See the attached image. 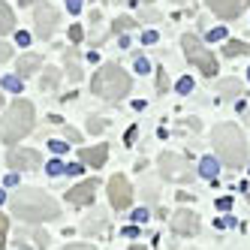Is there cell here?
Segmentation results:
<instances>
[{"label": "cell", "mask_w": 250, "mask_h": 250, "mask_svg": "<svg viewBox=\"0 0 250 250\" xmlns=\"http://www.w3.org/2000/svg\"><path fill=\"white\" fill-rule=\"evenodd\" d=\"M87 130H91V133H103V130H105V121H100V118H91V124H87Z\"/></svg>", "instance_id": "d4e9b609"}, {"label": "cell", "mask_w": 250, "mask_h": 250, "mask_svg": "<svg viewBox=\"0 0 250 250\" xmlns=\"http://www.w3.org/2000/svg\"><path fill=\"white\" fill-rule=\"evenodd\" d=\"M12 214L15 217H21L27 223H40V220H55L61 214V205L51 199V196H45L42 190H19L12 193Z\"/></svg>", "instance_id": "6da1fadb"}, {"label": "cell", "mask_w": 250, "mask_h": 250, "mask_svg": "<svg viewBox=\"0 0 250 250\" xmlns=\"http://www.w3.org/2000/svg\"><path fill=\"white\" fill-rule=\"evenodd\" d=\"M211 12H217L220 19H238L241 9L250 6V0H208Z\"/></svg>", "instance_id": "8fae6325"}, {"label": "cell", "mask_w": 250, "mask_h": 250, "mask_svg": "<svg viewBox=\"0 0 250 250\" xmlns=\"http://www.w3.org/2000/svg\"><path fill=\"white\" fill-rule=\"evenodd\" d=\"M9 58H12V45L9 42H0V63L9 61Z\"/></svg>", "instance_id": "4316f807"}, {"label": "cell", "mask_w": 250, "mask_h": 250, "mask_svg": "<svg viewBox=\"0 0 250 250\" xmlns=\"http://www.w3.org/2000/svg\"><path fill=\"white\" fill-rule=\"evenodd\" d=\"M0 202H3V190H0Z\"/></svg>", "instance_id": "b9f144b4"}, {"label": "cell", "mask_w": 250, "mask_h": 250, "mask_svg": "<svg viewBox=\"0 0 250 250\" xmlns=\"http://www.w3.org/2000/svg\"><path fill=\"white\" fill-rule=\"evenodd\" d=\"M21 3H33V0H21Z\"/></svg>", "instance_id": "7bdbcfd3"}, {"label": "cell", "mask_w": 250, "mask_h": 250, "mask_svg": "<svg viewBox=\"0 0 250 250\" xmlns=\"http://www.w3.org/2000/svg\"><path fill=\"white\" fill-rule=\"evenodd\" d=\"M61 172H66V166L61 160H48V175H61Z\"/></svg>", "instance_id": "603a6c76"}, {"label": "cell", "mask_w": 250, "mask_h": 250, "mask_svg": "<svg viewBox=\"0 0 250 250\" xmlns=\"http://www.w3.org/2000/svg\"><path fill=\"white\" fill-rule=\"evenodd\" d=\"M58 27V9L48 6V3H40L37 6V37L40 40H48Z\"/></svg>", "instance_id": "ba28073f"}, {"label": "cell", "mask_w": 250, "mask_h": 250, "mask_svg": "<svg viewBox=\"0 0 250 250\" xmlns=\"http://www.w3.org/2000/svg\"><path fill=\"white\" fill-rule=\"evenodd\" d=\"M94 193H97V181H94V178H87V181L76 184L73 190L66 193V202H69V205H76V208L91 205V202H94Z\"/></svg>", "instance_id": "30bf717a"}, {"label": "cell", "mask_w": 250, "mask_h": 250, "mask_svg": "<svg viewBox=\"0 0 250 250\" xmlns=\"http://www.w3.org/2000/svg\"><path fill=\"white\" fill-rule=\"evenodd\" d=\"M124 235H127V238H136V235H139V229H136V226H130V229H124Z\"/></svg>", "instance_id": "ab89813d"}, {"label": "cell", "mask_w": 250, "mask_h": 250, "mask_svg": "<svg viewBox=\"0 0 250 250\" xmlns=\"http://www.w3.org/2000/svg\"><path fill=\"white\" fill-rule=\"evenodd\" d=\"M226 58H235V55H250V45L247 42H238V40H229L226 48H223Z\"/></svg>", "instance_id": "e0dca14e"}, {"label": "cell", "mask_w": 250, "mask_h": 250, "mask_svg": "<svg viewBox=\"0 0 250 250\" xmlns=\"http://www.w3.org/2000/svg\"><path fill=\"white\" fill-rule=\"evenodd\" d=\"M130 27H133V19H127V15H121L115 21V30H130Z\"/></svg>", "instance_id": "484cf974"}, {"label": "cell", "mask_w": 250, "mask_h": 250, "mask_svg": "<svg viewBox=\"0 0 250 250\" xmlns=\"http://www.w3.org/2000/svg\"><path fill=\"white\" fill-rule=\"evenodd\" d=\"M247 79H250V69H247Z\"/></svg>", "instance_id": "f6af8a7d"}, {"label": "cell", "mask_w": 250, "mask_h": 250, "mask_svg": "<svg viewBox=\"0 0 250 250\" xmlns=\"http://www.w3.org/2000/svg\"><path fill=\"white\" fill-rule=\"evenodd\" d=\"M157 87H160V91H166V73L157 76Z\"/></svg>", "instance_id": "74e56055"}, {"label": "cell", "mask_w": 250, "mask_h": 250, "mask_svg": "<svg viewBox=\"0 0 250 250\" xmlns=\"http://www.w3.org/2000/svg\"><path fill=\"white\" fill-rule=\"evenodd\" d=\"M66 139H69V142H82V136H79L76 130H66Z\"/></svg>", "instance_id": "f35d334b"}, {"label": "cell", "mask_w": 250, "mask_h": 250, "mask_svg": "<svg viewBox=\"0 0 250 250\" xmlns=\"http://www.w3.org/2000/svg\"><path fill=\"white\" fill-rule=\"evenodd\" d=\"M6 163H9V169H37L40 166V151H9Z\"/></svg>", "instance_id": "7c38bea8"}, {"label": "cell", "mask_w": 250, "mask_h": 250, "mask_svg": "<svg viewBox=\"0 0 250 250\" xmlns=\"http://www.w3.org/2000/svg\"><path fill=\"white\" fill-rule=\"evenodd\" d=\"M0 105H3V97H0Z\"/></svg>", "instance_id": "ee69618b"}, {"label": "cell", "mask_w": 250, "mask_h": 250, "mask_svg": "<svg viewBox=\"0 0 250 250\" xmlns=\"http://www.w3.org/2000/svg\"><path fill=\"white\" fill-rule=\"evenodd\" d=\"M33 130V105L27 100H15L3 121H0V139L6 142V145H15L19 139H24L27 133Z\"/></svg>", "instance_id": "277c9868"}, {"label": "cell", "mask_w": 250, "mask_h": 250, "mask_svg": "<svg viewBox=\"0 0 250 250\" xmlns=\"http://www.w3.org/2000/svg\"><path fill=\"white\" fill-rule=\"evenodd\" d=\"M208 37H211V40H223V37H226V30H223V27H214Z\"/></svg>", "instance_id": "d6a6232c"}, {"label": "cell", "mask_w": 250, "mask_h": 250, "mask_svg": "<svg viewBox=\"0 0 250 250\" xmlns=\"http://www.w3.org/2000/svg\"><path fill=\"white\" fill-rule=\"evenodd\" d=\"M63 250H94L91 244H69V247H63Z\"/></svg>", "instance_id": "8d00e7d4"}, {"label": "cell", "mask_w": 250, "mask_h": 250, "mask_svg": "<svg viewBox=\"0 0 250 250\" xmlns=\"http://www.w3.org/2000/svg\"><path fill=\"white\" fill-rule=\"evenodd\" d=\"M199 175L208 178V181H214V178H217V160H214V157H202L199 160Z\"/></svg>", "instance_id": "2e32d148"}, {"label": "cell", "mask_w": 250, "mask_h": 250, "mask_svg": "<svg viewBox=\"0 0 250 250\" xmlns=\"http://www.w3.org/2000/svg\"><path fill=\"white\" fill-rule=\"evenodd\" d=\"M136 69H139V73H142V76H145V73H148V69H151V63H148L145 58H139V61H136Z\"/></svg>", "instance_id": "f546056e"}, {"label": "cell", "mask_w": 250, "mask_h": 250, "mask_svg": "<svg viewBox=\"0 0 250 250\" xmlns=\"http://www.w3.org/2000/svg\"><path fill=\"white\" fill-rule=\"evenodd\" d=\"M133 220H136V223H145V220H148V211H145V208H139V211L133 214Z\"/></svg>", "instance_id": "4dcf8cb0"}, {"label": "cell", "mask_w": 250, "mask_h": 250, "mask_svg": "<svg viewBox=\"0 0 250 250\" xmlns=\"http://www.w3.org/2000/svg\"><path fill=\"white\" fill-rule=\"evenodd\" d=\"M190 91H193V79L184 76L181 82H178V94H190Z\"/></svg>", "instance_id": "cb8c5ba5"}, {"label": "cell", "mask_w": 250, "mask_h": 250, "mask_svg": "<svg viewBox=\"0 0 250 250\" xmlns=\"http://www.w3.org/2000/svg\"><path fill=\"white\" fill-rule=\"evenodd\" d=\"M130 84H133L130 76L124 73L118 63H105V66H100L97 73H94L91 91H94L97 97H103V100L115 103V100H121V97H127V94H130Z\"/></svg>", "instance_id": "3957f363"}, {"label": "cell", "mask_w": 250, "mask_h": 250, "mask_svg": "<svg viewBox=\"0 0 250 250\" xmlns=\"http://www.w3.org/2000/svg\"><path fill=\"white\" fill-rule=\"evenodd\" d=\"M69 40H73V45H79V42L84 40V30H82L79 24H73V27H69Z\"/></svg>", "instance_id": "44dd1931"}, {"label": "cell", "mask_w": 250, "mask_h": 250, "mask_svg": "<svg viewBox=\"0 0 250 250\" xmlns=\"http://www.w3.org/2000/svg\"><path fill=\"white\" fill-rule=\"evenodd\" d=\"M6 232H9V217H3V214H0V250L6 247Z\"/></svg>", "instance_id": "ffe728a7"}, {"label": "cell", "mask_w": 250, "mask_h": 250, "mask_svg": "<svg viewBox=\"0 0 250 250\" xmlns=\"http://www.w3.org/2000/svg\"><path fill=\"white\" fill-rule=\"evenodd\" d=\"M79 157H82V163L100 169V166L105 163V157H109V148H105V145H97V148H82V151H79Z\"/></svg>", "instance_id": "4fadbf2b"}, {"label": "cell", "mask_w": 250, "mask_h": 250, "mask_svg": "<svg viewBox=\"0 0 250 250\" xmlns=\"http://www.w3.org/2000/svg\"><path fill=\"white\" fill-rule=\"evenodd\" d=\"M217 208H220V211H229V208H232V199H229V196H223V199H217Z\"/></svg>", "instance_id": "1f68e13d"}, {"label": "cell", "mask_w": 250, "mask_h": 250, "mask_svg": "<svg viewBox=\"0 0 250 250\" xmlns=\"http://www.w3.org/2000/svg\"><path fill=\"white\" fill-rule=\"evenodd\" d=\"M48 148H51V151H55V154H63V151H66V145H63V142H61V139H55V142H48Z\"/></svg>", "instance_id": "83f0119b"}, {"label": "cell", "mask_w": 250, "mask_h": 250, "mask_svg": "<svg viewBox=\"0 0 250 250\" xmlns=\"http://www.w3.org/2000/svg\"><path fill=\"white\" fill-rule=\"evenodd\" d=\"M12 30H15V15H12V9L6 3H0V37H3V33H12Z\"/></svg>", "instance_id": "9a60e30c"}, {"label": "cell", "mask_w": 250, "mask_h": 250, "mask_svg": "<svg viewBox=\"0 0 250 250\" xmlns=\"http://www.w3.org/2000/svg\"><path fill=\"white\" fill-rule=\"evenodd\" d=\"M82 3H84V0H66V6H69V12H82Z\"/></svg>", "instance_id": "f1b7e54d"}, {"label": "cell", "mask_w": 250, "mask_h": 250, "mask_svg": "<svg viewBox=\"0 0 250 250\" xmlns=\"http://www.w3.org/2000/svg\"><path fill=\"white\" fill-rule=\"evenodd\" d=\"M136 136H139V127H130V130H127V145H133Z\"/></svg>", "instance_id": "e575fe53"}, {"label": "cell", "mask_w": 250, "mask_h": 250, "mask_svg": "<svg viewBox=\"0 0 250 250\" xmlns=\"http://www.w3.org/2000/svg\"><path fill=\"white\" fill-rule=\"evenodd\" d=\"M211 142H214V151H217V157L223 160L229 169H241V166H244V160H247V145H244V136H241V130L235 127V124H220V127L214 130Z\"/></svg>", "instance_id": "7a4b0ae2"}, {"label": "cell", "mask_w": 250, "mask_h": 250, "mask_svg": "<svg viewBox=\"0 0 250 250\" xmlns=\"http://www.w3.org/2000/svg\"><path fill=\"white\" fill-rule=\"evenodd\" d=\"M40 66H42V58L40 55H24L19 61V76H30V73H37Z\"/></svg>", "instance_id": "5bb4252c"}, {"label": "cell", "mask_w": 250, "mask_h": 250, "mask_svg": "<svg viewBox=\"0 0 250 250\" xmlns=\"http://www.w3.org/2000/svg\"><path fill=\"white\" fill-rule=\"evenodd\" d=\"M142 42H148V45H154V42H157V33H154V30H148L145 37H142Z\"/></svg>", "instance_id": "d590c367"}, {"label": "cell", "mask_w": 250, "mask_h": 250, "mask_svg": "<svg viewBox=\"0 0 250 250\" xmlns=\"http://www.w3.org/2000/svg\"><path fill=\"white\" fill-rule=\"evenodd\" d=\"M66 63H69V79L79 82V79H82V66H79V61H73V51L66 55Z\"/></svg>", "instance_id": "d6986e66"}, {"label": "cell", "mask_w": 250, "mask_h": 250, "mask_svg": "<svg viewBox=\"0 0 250 250\" xmlns=\"http://www.w3.org/2000/svg\"><path fill=\"white\" fill-rule=\"evenodd\" d=\"M181 45H184V55H187L196 66H199V73H205V76H217V58H214L211 51L202 45L199 37L187 33V37L181 40Z\"/></svg>", "instance_id": "5b68a950"}, {"label": "cell", "mask_w": 250, "mask_h": 250, "mask_svg": "<svg viewBox=\"0 0 250 250\" xmlns=\"http://www.w3.org/2000/svg\"><path fill=\"white\" fill-rule=\"evenodd\" d=\"M66 172H69V175H82L84 166H82V163H73V166H66Z\"/></svg>", "instance_id": "836d02e7"}, {"label": "cell", "mask_w": 250, "mask_h": 250, "mask_svg": "<svg viewBox=\"0 0 250 250\" xmlns=\"http://www.w3.org/2000/svg\"><path fill=\"white\" fill-rule=\"evenodd\" d=\"M15 40H19V45H27V42H30V37H27V33H19Z\"/></svg>", "instance_id": "60d3db41"}, {"label": "cell", "mask_w": 250, "mask_h": 250, "mask_svg": "<svg viewBox=\"0 0 250 250\" xmlns=\"http://www.w3.org/2000/svg\"><path fill=\"white\" fill-rule=\"evenodd\" d=\"M172 232H178V235H196V232H199V217L187 208L175 211L172 214Z\"/></svg>", "instance_id": "9c48e42d"}, {"label": "cell", "mask_w": 250, "mask_h": 250, "mask_svg": "<svg viewBox=\"0 0 250 250\" xmlns=\"http://www.w3.org/2000/svg\"><path fill=\"white\" fill-rule=\"evenodd\" d=\"M0 87H3V91H12V94H21V79L19 76H6L0 82Z\"/></svg>", "instance_id": "ac0fdd59"}, {"label": "cell", "mask_w": 250, "mask_h": 250, "mask_svg": "<svg viewBox=\"0 0 250 250\" xmlns=\"http://www.w3.org/2000/svg\"><path fill=\"white\" fill-rule=\"evenodd\" d=\"M160 172H163L166 181H178V184H184L193 178V169L184 157H178V154H163L160 157Z\"/></svg>", "instance_id": "8992f818"}, {"label": "cell", "mask_w": 250, "mask_h": 250, "mask_svg": "<svg viewBox=\"0 0 250 250\" xmlns=\"http://www.w3.org/2000/svg\"><path fill=\"white\" fill-rule=\"evenodd\" d=\"M55 84H58V69H48L42 76V87H55Z\"/></svg>", "instance_id": "7402d4cb"}, {"label": "cell", "mask_w": 250, "mask_h": 250, "mask_svg": "<svg viewBox=\"0 0 250 250\" xmlns=\"http://www.w3.org/2000/svg\"><path fill=\"white\" fill-rule=\"evenodd\" d=\"M109 199L118 211H127L133 205V187L124 175H112L109 178Z\"/></svg>", "instance_id": "52a82bcc"}]
</instances>
